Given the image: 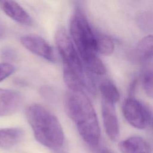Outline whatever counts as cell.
<instances>
[{
    "instance_id": "cell-1",
    "label": "cell",
    "mask_w": 153,
    "mask_h": 153,
    "mask_svg": "<svg viewBox=\"0 0 153 153\" xmlns=\"http://www.w3.org/2000/svg\"><path fill=\"white\" fill-rule=\"evenodd\" d=\"M64 107L84 141L92 147L96 146L100 139L99 124L93 106L84 91L68 90Z\"/></svg>"
},
{
    "instance_id": "cell-2",
    "label": "cell",
    "mask_w": 153,
    "mask_h": 153,
    "mask_svg": "<svg viewBox=\"0 0 153 153\" xmlns=\"http://www.w3.org/2000/svg\"><path fill=\"white\" fill-rule=\"evenodd\" d=\"M26 116L36 140L51 149L60 148L65 141L62 127L57 118L45 107L33 104L26 109Z\"/></svg>"
},
{
    "instance_id": "cell-3",
    "label": "cell",
    "mask_w": 153,
    "mask_h": 153,
    "mask_svg": "<svg viewBox=\"0 0 153 153\" xmlns=\"http://www.w3.org/2000/svg\"><path fill=\"white\" fill-rule=\"evenodd\" d=\"M57 51L63 62V79L69 88L90 87L84 66L78 51L66 30L58 28L54 36Z\"/></svg>"
},
{
    "instance_id": "cell-4",
    "label": "cell",
    "mask_w": 153,
    "mask_h": 153,
    "mask_svg": "<svg viewBox=\"0 0 153 153\" xmlns=\"http://www.w3.org/2000/svg\"><path fill=\"white\" fill-rule=\"evenodd\" d=\"M69 31L74 45L84 67H87L99 57L96 50V33L91 28L82 9L76 7L71 17Z\"/></svg>"
},
{
    "instance_id": "cell-5",
    "label": "cell",
    "mask_w": 153,
    "mask_h": 153,
    "mask_svg": "<svg viewBox=\"0 0 153 153\" xmlns=\"http://www.w3.org/2000/svg\"><path fill=\"white\" fill-rule=\"evenodd\" d=\"M123 115L133 127L143 129L152 123V111L149 106L134 97H129L122 106Z\"/></svg>"
},
{
    "instance_id": "cell-6",
    "label": "cell",
    "mask_w": 153,
    "mask_h": 153,
    "mask_svg": "<svg viewBox=\"0 0 153 153\" xmlns=\"http://www.w3.org/2000/svg\"><path fill=\"white\" fill-rule=\"evenodd\" d=\"M21 44L27 50L51 62H55V54L52 47L43 38L33 34L26 35L21 37Z\"/></svg>"
},
{
    "instance_id": "cell-7",
    "label": "cell",
    "mask_w": 153,
    "mask_h": 153,
    "mask_svg": "<svg viewBox=\"0 0 153 153\" xmlns=\"http://www.w3.org/2000/svg\"><path fill=\"white\" fill-rule=\"evenodd\" d=\"M102 115L107 136L113 142L117 141L119 137L120 130L115 105L102 100Z\"/></svg>"
},
{
    "instance_id": "cell-8",
    "label": "cell",
    "mask_w": 153,
    "mask_h": 153,
    "mask_svg": "<svg viewBox=\"0 0 153 153\" xmlns=\"http://www.w3.org/2000/svg\"><path fill=\"white\" fill-rule=\"evenodd\" d=\"M22 101L21 95L17 92L0 88V117L16 113L20 108Z\"/></svg>"
},
{
    "instance_id": "cell-9",
    "label": "cell",
    "mask_w": 153,
    "mask_h": 153,
    "mask_svg": "<svg viewBox=\"0 0 153 153\" xmlns=\"http://www.w3.org/2000/svg\"><path fill=\"white\" fill-rule=\"evenodd\" d=\"M152 57V36L148 35L142 38L130 51L128 58L134 63L148 62Z\"/></svg>"
},
{
    "instance_id": "cell-10",
    "label": "cell",
    "mask_w": 153,
    "mask_h": 153,
    "mask_svg": "<svg viewBox=\"0 0 153 153\" xmlns=\"http://www.w3.org/2000/svg\"><path fill=\"white\" fill-rule=\"evenodd\" d=\"M5 13L16 22L27 26L33 24L32 18L29 14L17 2L13 1H5L2 3Z\"/></svg>"
},
{
    "instance_id": "cell-11",
    "label": "cell",
    "mask_w": 153,
    "mask_h": 153,
    "mask_svg": "<svg viewBox=\"0 0 153 153\" xmlns=\"http://www.w3.org/2000/svg\"><path fill=\"white\" fill-rule=\"evenodd\" d=\"M118 148L121 153H151L149 143L140 136H131L121 141Z\"/></svg>"
},
{
    "instance_id": "cell-12",
    "label": "cell",
    "mask_w": 153,
    "mask_h": 153,
    "mask_svg": "<svg viewBox=\"0 0 153 153\" xmlns=\"http://www.w3.org/2000/svg\"><path fill=\"white\" fill-rule=\"evenodd\" d=\"M23 135V130L20 128L0 129V146L5 149H10L21 141Z\"/></svg>"
},
{
    "instance_id": "cell-13",
    "label": "cell",
    "mask_w": 153,
    "mask_h": 153,
    "mask_svg": "<svg viewBox=\"0 0 153 153\" xmlns=\"http://www.w3.org/2000/svg\"><path fill=\"white\" fill-rule=\"evenodd\" d=\"M102 100L115 105L120 100L119 91L115 84L109 79L102 80L99 84Z\"/></svg>"
},
{
    "instance_id": "cell-14",
    "label": "cell",
    "mask_w": 153,
    "mask_h": 153,
    "mask_svg": "<svg viewBox=\"0 0 153 153\" xmlns=\"http://www.w3.org/2000/svg\"><path fill=\"white\" fill-rule=\"evenodd\" d=\"M114 42L109 36L96 32V50L97 54L109 56L114 52Z\"/></svg>"
},
{
    "instance_id": "cell-15",
    "label": "cell",
    "mask_w": 153,
    "mask_h": 153,
    "mask_svg": "<svg viewBox=\"0 0 153 153\" xmlns=\"http://www.w3.org/2000/svg\"><path fill=\"white\" fill-rule=\"evenodd\" d=\"M143 88L148 96L152 97V68L145 69L142 75Z\"/></svg>"
},
{
    "instance_id": "cell-16",
    "label": "cell",
    "mask_w": 153,
    "mask_h": 153,
    "mask_svg": "<svg viewBox=\"0 0 153 153\" xmlns=\"http://www.w3.org/2000/svg\"><path fill=\"white\" fill-rule=\"evenodd\" d=\"M138 26L145 32H149L152 29V14L147 11L141 14L137 19Z\"/></svg>"
},
{
    "instance_id": "cell-17",
    "label": "cell",
    "mask_w": 153,
    "mask_h": 153,
    "mask_svg": "<svg viewBox=\"0 0 153 153\" xmlns=\"http://www.w3.org/2000/svg\"><path fill=\"white\" fill-rule=\"evenodd\" d=\"M15 71L14 66L9 63H0V82L11 75Z\"/></svg>"
},
{
    "instance_id": "cell-18",
    "label": "cell",
    "mask_w": 153,
    "mask_h": 153,
    "mask_svg": "<svg viewBox=\"0 0 153 153\" xmlns=\"http://www.w3.org/2000/svg\"><path fill=\"white\" fill-rule=\"evenodd\" d=\"M7 33V27L3 20L0 17V39L5 38Z\"/></svg>"
},
{
    "instance_id": "cell-19",
    "label": "cell",
    "mask_w": 153,
    "mask_h": 153,
    "mask_svg": "<svg viewBox=\"0 0 153 153\" xmlns=\"http://www.w3.org/2000/svg\"><path fill=\"white\" fill-rule=\"evenodd\" d=\"M97 153H115V152L108 148L103 147V148H102L101 149H100L98 151Z\"/></svg>"
}]
</instances>
